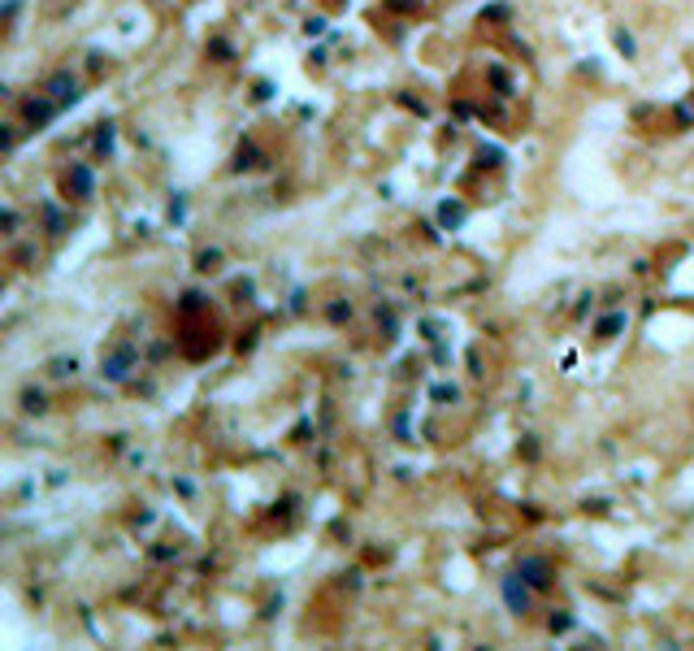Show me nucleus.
<instances>
[{
    "label": "nucleus",
    "mask_w": 694,
    "mask_h": 651,
    "mask_svg": "<svg viewBox=\"0 0 694 651\" xmlns=\"http://www.w3.org/2000/svg\"><path fill=\"white\" fill-rule=\"evenodd\" d=\"M516 573H521V577H525L534 590H547V586H551V577H556V573H551V565H547L543 556H525V560L516 565Z\"/></svg>",
    "instance_id": "f257e3e1"
},
{
    "label": "nucleus",
    "mask_w": 694,
    "mask_h": 651,
    "mask_svg": "<svg viewBox=\"0 0 694 651\" xmlns=\"http://www.w3.org/2000/svg\"><path fill=\"white\" fill-rule=\"evenodd\" d=\"M504 604L521 617V612H529V582L521 577V573H512V577H504Z\"/></svg>",
    "instance_id": "f03ea898"
},
{
    "label": "nucleus",
    "mask_w": 694,
    "mask_h": 651,
    "mask_svg": "<svg viewBox=\"0 0 694 651\" xmlns=\"http://www.w3.org/2000/svg\"><path fill=\"white\" fill-rule=\"evenodd\" d=\"M66 191H74V200H87V196L96 191V178H91V170H87V166H74V170L66 174Z\"/></svg>",
    "instance_id": "7ed1b4c3"
},
{
    "label": "nucleus",
    "mask_w": 694,
    "mask_h": 651,
    "mask_svg": "<svg viewBox=\"0 0 694 651\" xmlns=\"http://www.w3.org/2000/svg\"><path fill=\"white\" fill-rule=\"evenodd\" d=\"M131 360H135V348H131V343H126V348H118L109 360H104V378H113V383H118V378H126Z\"/></svg>",
    "instance_id": "20e7f679"
},
{
    "label": "nucleus",
    "mask_w": 694,
    "mask_h": 651,
    "mask_svg": "<svg viewBox=\"0 0 694 651\" xmlns=\"http://www.w3.org/2000/svg\"><path fill=\"white\" fill-rule=\"evenodd\" d=\"M48 91H52V100H57V104L78 100V83H74L70 74H52V79H48Z\"/></svg>",
    "instance_id": "39448f33"
},
{
    "label": "nucleus",
    "mask_w": 694,
    "mask_h": 651,
    "mask_svg": "<svg viewBox=\"0 0 694 651\" xmlns=\"http://www.w3.org/2000/svg\"><path fill=\"white\" fill-rule=\"evenodd\" d=\"M22 118L31 122V131H39V126L52 118V104H48V100H26V104H22Z\"/></svg>",
    "instance_id": "423d86ee"
},
{
    "label": "nucleus",
    "mask_w": 694,
    "mask_h": 651,
    "mask_svg": "<svg viewBox=\"0 0 694 651\" xmlns=\"http://www.w3.org/2000/svg\"><path fill=\"white\" fill-rule=\"evenodd\" d=\"M621 330H625V313H608V317L595 326V335H599V339H612V335H621Z\"/></svg>",
    "instance_id": "0eeeda50"
},
{
    "label": "nucleus",
    "mask_w": 694,
    "mask_h": 651,
    "mask_svg": "<svg viewBox=\"0 0 694 651\" xmlns=\"http://www.w3.org/2000/svg\"><path fill=\"white\" fill-rule=\"evenodd\" d=\"M439 222H443V226H460V222H464V208H460V204H451V200H447V204H439Z\"/></svg>",
    "instance_id": "6e6552de"
},
{
    "label": "nucleus",
    "mask_w": 694,
    "mask_h": 651,
    "mask_svg": "<svg viewBox=\"0 0 694 651\" xmlns=\"http://www.w3.org/2000/svg\"><path fill=\"white\" fill-rule=\"evenodd\" d=\"M22 404H26L31 413H44V395H39V391H26V395H22Z\"/></svg>",
    "instance_id": "1a4fd4ad"
},
{
    "label": "nucleus",
    "mask_w": 694,
    "mask_h": 651,
    "mask_svg": "<svg viewBox=\"0 0 694 651\" xmlns=\"http://www.w3.org/2000/svg\"><path fill=\"white\" fill-rule=\"evenodd\" d=\"M551 630H556V634H564V630H573V617H568V612H560V617H551Z\"/></svg>",
    "instance_id": "9d476101"
},
{
    "label": "nucleus",
    "mask_w": 694,
    "mask_h": 651,
    "mask_svg": "<svg viewBox=\"0 0 694 651\" xmlns=\"http://www.w3.org/2000/svg\"><path fill=\"white\" fill-rule=\"evenodd\" d=\"M52 373H57V378H66V373H74V356H70V360H52Z\"/></svg>",
    "instance_id": "9b49d317"
},
{
    "label": "nucleus",
    "mask_w": 694,
    "mask_h": 651,
    "mask_svg": "<svg viewBox=\"0 0 694 651\" xmlns=\"http://www.w3.org/2000/svg\"><path fill=\"white\" fill-rule=\"evenodd\" d=\"M499 156H504L499 148H482V166H499Z\"/></svg>",
    "instance_id": "f8f14e48"
},
{
    "label": "nucleus",
    "mask_w": 694,
    "mask_h": 651,
    "mask_svg": "<svg viewBox=\"0 0 694 651\" xmlns=\"http://www.w3.org/2000/svg\"><path fill=\"white\" fill-rule=\"evenodd\" d=\"M434 400H456V387H434Z\"/></svg>",
    "instance_id": "ddd939ff"
}]
</instances>
